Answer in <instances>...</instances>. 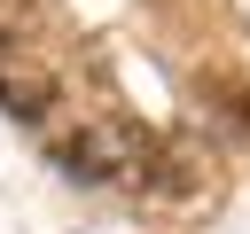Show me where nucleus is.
I'll return each mask as SVG.
<instances>
[{
  "label": "nucleus",
  "instance_id": "1",
  "mask_svg": "<svg viewBox=\"0 0 250 234\" xmlns=\"http://www.w3.org/2000/svg\"><path fill=\"white\" fill-rule=\"evenodd\" d=\"M125 164H141V133L117 125V117L86 125V133L62 148V172H70V179H109V172H125Z\"/></svg>",
  "mask_w": 250,
  "mask_h": 234
},
{
  "label": "nucleus",
  "instance_id": "3",
  "mask_svg": "<svg viewBox=\"0 0 250 234\" xmlns=\"http://www.w3.org/2000/svg\"><path fill=\"white\" fill-rule=\"evenodd\" d=\"M23 16H31V0H0V39H16V31H23Z\"/></svg>",
  "mask_w": 250,
  "mask_h": 234
},
{
  "label": "nucleus",
  "instance_id": "2",
  "mask_svg": "<svg viewBox=\"0 0 250 234\" xmlns=\"http://www.w3.org/2000/svg\"><path fill=\"white\" fill-rule=\"evenodd\" d=\"M47 101H55V70H39V62H0V109H8V117L39 125Z\"/></svg>",
  "mask_w": 250,
  "mask_h": 234
}]
</instances>
